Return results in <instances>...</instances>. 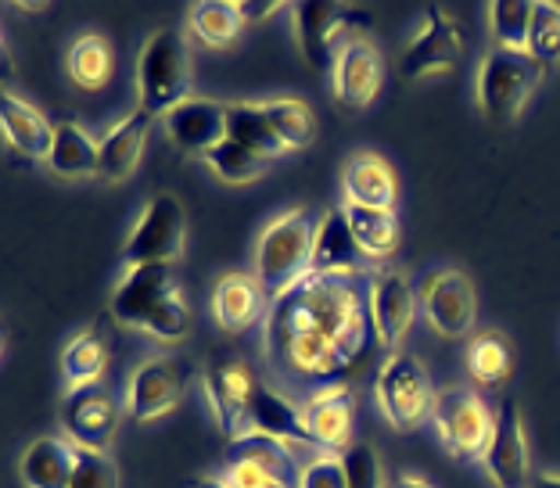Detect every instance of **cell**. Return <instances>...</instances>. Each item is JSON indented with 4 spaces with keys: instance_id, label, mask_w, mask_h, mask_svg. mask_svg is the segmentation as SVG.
Returning <instances> with one entry per match:
<instances>
[{
    "instance_id": "1",
    "label": "cell",
    "mask_w": 560,
    "mask_h": 488,
    "mask_svg": "<svg viewBox=\"0 0 560 488\" xmlns=\"http://www.w3.org/2000/svg\"><path fill=\"white\" fill-rule=\"evenodd\" d=\"M371 299L360 277L305 274L266 305L262 349L270 367L295 381L335 384L371 352Z\"/></svg>"
},
{
    "instance_id": "2",
    "label": "cell",
    "mask_w": 560,
    "mask_h": 488,
    "mask_svg": "<svg viewBox=\"0 0 560 488\" xmlns=\"http://www.w3.org/2000/svg\"><path fill=\"white\" fill-rule=\"evenodd\" d=\"M137 97L151 115H170L190 97V50L180 30L162 25L137 55Z\"/></svg>"
},
{
    "instance_id": "3",
    "label": "cell",
    "mask_w": 560,
    "mask_h": 488,
    "mask_svg": "<svg viewBox=\"0 0 560 488\" xmlns=\"http://www.w3.org/2000/svg\"><path fill=\"white\" fill-rule=\"evenodd\" d=\"M316 223L310 209L280 212L277 220L266 223L256 241V277L266 291V299L284 294L295 280L310 274Z\"/></svg>"
},
{
    "instance_id": "4",
    "label": "cell",
    "mask_w": 560,
    "mask_h": 488,
    "mask_svg": "<svg viewBox=\"0 0 560 488\" xmlns=\"http://www.w3.org/2000/svg\"><path fill=\"white\" fill-rule=\"evenodd\" d=\"M374 399L381 417L396 431H417L435 414V384H431L428 367L413 352H388V359L377 370Z\"/></svg>"
},
{
    "instance_id": "5",
    "label": "cell",
    "mask_w": 560,
    "mask_h": 488,
    "mask_svg": "<svg viewBox=\"0 0 560 488\" xmlns=\"http://www.w3.org/2000/svg\"><path fill=\"white\" fill-rule=\"evenodd\" d=\"M542 69L528 50H503L492 47L478 66L475 97L478 108L489 115L492 123H511L528 105V97L536 94L542 83Z\"/></svg>"
},
{
    "instance_id": "6",
    "label": "cell",
    "mask_w": 560,
    "mask_h": 488,
    "mask_svg": "<svg viewBox=\"0 0 560 488\" xmlns=\"http://www.w3.org/2000/svg\"><path fill=\"white\" fill-rule=\"evenodd\" d=\"M431 428H435L445 453L464 460V464H478V460H486L489 445H492L495 414L475 388L453 384V388L439 392L435 414H431Z\"/></svg>"
},
{
    "instance_id": "7",
    "label": "cell",
    "mask_w": 560,
    "mask_h": 488,
    "mask_svg": "<svg viewBox=\"0 0 560 488\" xmlns=\"http://www.w3.org/2000/svg\"><path fill=\"white\" fill-rule=\"evenodd\" d=\"M288 11L305 66L316 72L335 69L338 50L352 40V33L371 25L366 11L352 4H327V0H305V4H291Z\"/></svg>"
},
{
    "instance_id": "8",
    "label": "cell",
    "mask_w": 560,
    "mask_h": 488,
    "mask_svg": "<svg viewBox=\"0 0 560 488\" xmlns=\"http://www.w3.org/2000/svg\"><path fill=\"white\" fill-rule=\"evenodd\" d=\"M187 248V212L176 195H155L137 216L122 244V263L130 266H173Z\"/></svg>"
},
{
    "instance_id": "9",
    "label": "cell",
    "mask_w": 560,
    "mask_h": 488,
    "mask_svg": "<svg viewBox=\"0 0 560 488\" xmlns=\"http://www.w3.org/2000/svg\"><path fill=\"white\" fill-rule=\"evenodd\" d=\"M256 388H259V381L241 356L220 352L206 363L201 392H206L215 428H220L226 439H237V434H245L252 428L248 414H252V395H256Z\"/></svg>"
},
{
    "instance_id": "10",
    "label": "cell",
    "mask_w": 560,
    "mask_h": 488,
    "mask_svg": "<svg viewBox=\"0 0 560 488\" xmlns=\"http://www.w3.org/2000/svg\"><path fill=\"white\" fill-rule=\"evenodd\" d=\"M190 363L176 352H159L148 356L144 363H137V370L126 381V409L133 420H159L165 414H173L180 399L187 395L190 384Z\"/></svg>"
},
{
    "instance_id": "11",
    "label": "cell",
    "mask_w": 560,
    "mask_h": 488,
    "mask_svg": "<svg viewBox=\"0 0 560 488\" xmlns=\"http://www.w3.org/2000/svg\"><path fill=\"white\" fill-rule=\"evenodd\" d=\"M420 313L428 327L450 341L467 338L478 324V291L475 280L460 269H435L420 280Z\"/></svg>"
},
{
    "instance_id": "12",
    "label": "cell",
    "mask_w": 560,
    "mask_h": 488,
    "mask_svg": "<svg viewBox=\"0 0 560 488\" xmlns=\"http://www.w3.org/2000/svg\"><path fill=\"white\" fill-rule=\"evenodd\" d=\"M173 294H180L173 266H130L112 291V316L122 327L148 334Z\"/></svg>"
},
{
    "instance_id": "13",
    "label": "cell",
    "mask_w": 560,
    "mask_h": 488,
    "mask_svg": "<svg viewBox=\"0 0 560 488\" xmlns=\"http://www.w3.org/2000/svg\"><path fill=\"white\" fill-rule=\"evenodd\" d=\"M366 299H371V324L377 345L388 352H399L420 305L413 280L402 269H377V274L366 277Z\"/></svg>"
},
{
    "instance_id": "14",
    "label": "cell",
    "mask_w": 560,
    "mask_h": 488,
    "mask_svg": "<svg viewBox=\"0 0 560 488\" xmlns=\"http://www.w3.org/2000/svg\"><path fill=\"white\" fill-rule=\"evenodd\" d=\"M464 58V33L442 8H428L420 15L410 44L402 50V75L406 80H428V75L450 72Z\"/></svg>"
},
{
    "instance_id": "15",
    "label": "cell",
    "mask_w": 560,
    "mask_h": 488,
    "mask_svg": "<svg viewBox=\"0 0 560 488\" xmlns=\"http://www.w3.org/2000/svg\"><path fill=\"white\" fill-rule=\"evenodd\" d=\"M61 431L80 449L108 453L119 431V403L101 381L86 384V388H69L66 403H61Z\"/></svg>"
},
{
    "instance_id": "16",
    "label": "cell",
    "mask_w": 560,
    "mask_h": 488,
    "mask_svg": "<svg viewBox=\"0 0 560 488\" xmlns=\"http://www.w3.org/2000/svg\"><path fill=\"white\" fill-rule=\"evenodd\" d=\"M330 80H335V101L346 108H366L374 105V97L385 86V58H381V47L366 36H352V40L338 50L335 69H330Z\"/></svg>"
},
{
    "instance_id": "17",
    "label": "cell",
    "mask_w": 560,
    "mask_h": 488,
    "mask_svg": "<svg viewBox=\"0 0 560 488\" xmlns=\"http://www.w3.org/2000/svg\"><path fill=\"white\" fill-rule=\"evenodd\" d=\"M486 467L495 488H528L532 485V449L525 439L517 399H503L495 409V434L486 453Z\"/></svg>"
},
{
    "instance_id": "18",
    "label": "cell",
    "mask_w": 560,
    "mask_h": 488,
    "mask_svg": "<svg viewBox=\"0 0 560 488\" xmlns=\"http://www.w3.org/2000/svg\"><path fill=\"white\" fill-rule=\"evenodd\" d=\"M165 137L187 155L206 159L212 148H220L226 140V105L212 97H195L190 94L184 105H176L162 119Z\"/></svg>"
},
{
    "instance_id": "19",
    "label": "cell",
    "mask_w": 560,
    "mask_h": 488,
    "mask_svg": "<svg viewBox=\"0 0 560 488\" xmlns=\"http://www.w3.org/2000/svg\"><path fill=\"white\" fill-rule=\"evenodd\" d=\"M302 417L310 423V434L320 453H346L352 445V420H355V395L346 384H324L310 392L302 403Z\"/></svg>"
},
{
    "instance_id": "20",
    "label": "cell",
    "mask_w": 560,
    "mask_h": 488,
    "mask_svg": "<svg viewBox=\"0 0 560 488\" xmlns=\"http://www.w3.org/2000/svg\"><path fill=\"white\" fill-rule=\"evenodd\" d=\"M366 269V255L352 237V226L346 220V209H327L316 223L310 274L320 277H360Z\"/></svg>"
},
{
    "instance_id": "21",
    "label": "cell",
    "mask_w": 560,
    "mask_h": 488,
    "mask_svg": "<svg viewBox=\"0 0 560 488\" xmlns=\"http://www.w3.org/2000/svg\"><path fill=\"white\" fill-rule=\"evenodd\" d=\"M148 133H151V112H144V108H133L126 119L108 126V133L97 140L101 144L97 176L105 179V184H122V179H130L137 173L140 159H144Z\"/></svg>"
},
{
    "instance_id": "22",
    "label": "cell",
    "mask_w": 560,
    "mask_h": 488,
    "mask_svg": "<svg viewBox=\"0 0 560 488\" xmlns=\"http://www.w3.org/2000/svg\"><path fill=\"white\" fill-rule=\"evenodd\" d=\"M212 316L231 334L256 327L266 316V291L256 274H223L212 288Z\"/></svg>"
},
{
    "instance_id": "23",
    "label": "cell",
    "mask_w": 560,
    "mask_h": 488,
    "mask_svg": "<svg viewBox=\"0 0 560 488\" xmlns=\"http://www.w3.org/2000/svg\"><path fill=\"white\" fill-rule=\"evenodd\" d=\"M75 464H80V445L66 434H44L25 445L19 474L25 488H69Z\"/></svg>"
},
{
    "instance_id": "24",
    "label": "cell",
    "mask_w": 560,
    "mask_h": 488,
    "mask_svg": "<svg viewBox=\"0 0 560 488\" xmlns=\"http://www.w3.org/2000/svg\"><path fill=\"white\" fill-rule=\"evenodd\" d=\"M341 190H346V205H366V209H396L399 184L396 170L374 155V151H360L341 170Z\"/></svg>"
},
{
    "instance_id": "25",
    "label": "cell",
    "mask_w": 560,
    "mask_h": 488,
    "mask_svg": "<svg viewBox=\"0 0 560 488\" xmlns=\"http://www.w3.org/2000/svg\"><path fill=\"white\" fill-rule=\"evenodd\" d=\"M248 431H266L273 439L288 442V445H310L316 449L313 434H310V423L302 417V406H295L288 399L284 392H277L273 384H262L256 395H252V414H248Z\"/></svg>"
},
{
    "instance_id": "26",
    "label": "cell",
    "mask_w": 560,
    "mask_h": 488,
    "mask_svg": "<svg viewBox=\"0 0 560 488\" xmlns=\"http://www.w3.org/2000/svg\"><path fill=\"white\" fill-rule=\"evenodd\" d=\"M0 123H4L8 144L22 151L25 159H44L55 148V126L47 123V115L30 105L25 97H19L15 90H4L0 97Z\"/></svg>"
},
{
    "instance_id": "27",
    "label": "cell",
    "mask_w": 560,
    "mask_h": 488,
    "mask_svg": "<svg viewBox=\"0 0 560 488\" xmlns=\"http://www.w3.org/2000/svg\"><path fill=\"white\" fill-rule=\"evenodd\" d=\"M187 30L206 47L223 50L241 40V33L248 30V22H245L241 4H231V0H201V4L187 11Z\"/></svg>"
},
{
    "instance_id": "28",
    "label": "cell",
    "mask_w": 560,
    "mask_h": 488,
    "mask_svg": "<svg viewBox=\"0 0 560 488\" xmlns=\"http://www.w3.org/2000/svg\"><path fill=\"white\" fill-rule=\"evenodd\" d=\"M352 226L355 244L366 259H392L399 252V216L396 209H366V205H341Z\"/></svg>"
},
{
    "instance_id": "29",
    "label": "cell",
    "mask_w": 560,
    "mask_h": 488,
    "mask_svg": "<svg viewBox=\"0 0 560 488\" xmlns=\"http://www.w3.org/2000/svg\"><path fill=\"white\" fill-rule=\"evenodd\" d=\"M97 162H101V144L83 130L80 123L72 119H61L55 126V148H50L47 165L55 170L58 176H94L97 173Z\"/></svg>"
},
{
    "instance_id": "30",
    "label": "cell",
    "mask_w": 560,
    "mask_h": 488,
    "mask_svg": "<svg viewBox=\"0 0 560 488\" xmlns=\"http://www.w3.org/2000/svg\"><path fill=\"white\" fill-rule=\"evenodd\" d=\"M226 137L252 151H259L266 159H277L288 151L284 140L277 137L262 101H234V105H226Z\"/></svg>"
},
{
    "instance_id": "31",
    "label": "cell",
    "mask_w": 560,
    "mask_h": 488,
    "mask_svg": "<svg viewBox=\"0 0 560 488\" xmlns=\"http://www.w3.org/2000/svg\"><path fill=\"white\" fill-rule=\"evenodd\" d=\"M467 374L486 388H500L514 370V349L500 330H478L470 334L467 352H464Z\"/></svg>"
},
{
    "instance_id": "32",
    "label": "cell",
    "mask_w": 560,
    "mask_h": 488,
    "mask_svg": "<svg viewBox=\"0 0 560 488\" xmlns=\"http://www.w3.org/2000/svg\"><path fill=\"white\" fill-rule=\"evenodd\" d=\"M66 69H69V80L80 86V90H101V86H108L112 69H116V55H112V44L101 33H83L80 40H72V47H69Z\"/></svg>"
},
{
    "instance_id": "33",
    "label": "cell",
    "mask_w": 560,
    "mask_h": 488,
    "mask_svg": "<svg viewBox=\"0 0 560 488\" xmlns=\"http://www.w3.org/2000/svg\"><path fill=\"white\" fill-rule=\"evenodd\" d=\"M108 367V341L97 327L80 330L69 345L61 349V374H66L69 388H86V384H97L101 374Z\"/></svg>"
},
{
    "instance_id": "34",
    "label": "cell",
    "mask_w": 560,
    "mask_h": 488,
    "mask_svg": "<svg viewBox=\"0 0 560 488\" xmlns=\"http://www.w3.org/2000/svg\"><path fill=\"white\" fill-rule=\"evenodd\" d=\"M288 464H291L288 442L273 439V434H266V431H245L226 442V467H259V470L280 474Z\"/></svg>"
},
{
    "instance_id": "35",
    "label": "cell",
    "mask_w": 560,
    "mask_h": 488,
    "mask_svg": "<svg viewBox=\"0 0 560 488\" xmlns=\"http://www.w3.org/2000/svg\"><path fill=\"white\" fill-rule=\"evenodd\" d=\"M262 108H266V115H270L273 130L280 140H284L288 151H299L305 144H313L316 115L302 97H273V101H262Z\"/></svg>"
},
{
    "instance_id": "36",
    "label": "cell",
    "mask_w": 560,
    "mask_h": 488,
    "mask_svg": "<svg viewBox=\"0 0 560 488\" xmlns=\"http://www.w3.org/2000/svg\"><path fill=\"white\" fill-rule=\"evenodd\" d=\"M486 19H489L495 47L528 50V33H532V19H536V4H528V0H495V4H489Z\"/></svg>"
},
{
    "instance_id": "37",
    "label": "cell",
    "mask_w": 560,
    "mask_h": 488,
    "mask_svg": "<svg viewBox=\"0 0 560 488\" xmlns=\"http://www.w3.org/2000/svg\"><path fill=\"white\" fill-rule=\"evenodd\" d=\"M201 162H206L223 184H252V179H259L266 173V165H270L266 155H259V151H252L245 144H237V140H231V137H226L220 148H212Z\"/></svg>"
},
{
    "instance_id": "38",
    "label": "cell",
    "mask_w": 560,
    "mask_h": 488,
    "mask_svg": "<svg viewBox=\"0 0 560 488\" xmlns=\"http://www.w3.org/2000/svg\"><path fill=\"white\" fill-rule=\"evenodd\" d=\"M528 55L536 58L542 72H553L560 66V4H550V0L536 4V19H532L528 33Z\"/></svg>"
},
{
    "instance_id": "39",
    "label": "cell",
    "mask_w": 560,
    "mask_h": 488,
    "mask_svg": "<svg viewBox=\"0 0 560 488\" xmlns=\"http://www.w3.org/2000/svg\"><path fill=\"white\" fill-rule=\"evenodd\" d=\"M346 478H349V488H388L385 481V467H381V456L371 442H352L346 453Z\"/></svg>"
},
{
    "instance_id": "40",
    "label": "cell",
    "mask_w": 560,
    "mask_h": 488,
    "mask_svg": "<svg viewBox=\"0 0 560 488\" xmlns=\"http://www.w3.org/2000/svg\"><path fill=\"white\" fill-rule=\"evenodd\" d=\"M69 488H119V467L108 453H91L80 449V464H75Z\"/></svg>"
},
{
    "instance_id": "41",
    "label": "cell",
    "mask_w": 560,
    "mask_h": 488,
    "mask_svg": "<svg viewBox=\"0 0 560 488\" xmlns=\"http://www.w3.org/2000/svg\"><path fill=\"white\" fill-rule=\"evenodd\" d=\"M299 488H349L341 453H316L299 474Z\"/></svg>"
},
{
    "instance_id": "42",
    "label": "cell",
    "mask_w": 560,
    "mask_h": 488,
    "mask_svg": "<svg viewBox=\"0 0 560 488\" xmlns=\"http://www.w3.org/2000/svg\"><path fill=\"white\" fill-rule=\"evenodd\" d=\"M223 481L226 488H291L280 474L259 470V467H226Z\"/></svg>"
},
{
    "instance_id": "43",
    "label": "cell",
    "mask_w": 560,
    "mask_h": 488,
    "mask_svg": "<svg viewBox=\"0 0 560 488\" xmlns=\"http://www.w3.org/2000/svg\"><path fill=\"white\" fill-rule=\"evenodd\" d=\"M388 488H439V485H431L428 478H420V474H396V478L388 481Z\"/></svg>"
},
{
    "instance_id": "44",
    "label": "cell",
    "mask_w": 560,
    "mask_h": 488,
    "mask_svg": "<svg viewBox=\"0 0 560 488\" xmlns=\"http://www.w3.org/2000/svg\"><path fill=\"white\" fill-rule=\"evenodd\" d=\"M241 11H245V22H252V19H270L280 8L277 4H241Z\"/></svg>"
},
{
    "instance_id": "45",
    "label": "cell",
    "mask_w": 560,
    "mask_h": 488,
    "mask_svg": "<svg viewBox=\"0 0 560 488\" xmlns=\"http://www.w3.org/2000/svg\"><path fill=\"white\" fill-rule=\"evenodd\" d=\"M528 488H560V474L557 470H542V474H536V478H532Z\"/></svg>"
},
{
    "instance_id": "46",
    "label": "cell",
    "mask_w": 560,
    "mask_h": 488,
    "mask_svg": "<svg viewBox=\"0 0 560 488\" xmlns=\"http://www.w3.org/2000/svg\"><path fill=\"white\" fill-rule=\"evenodd\" d=\"M190 488H226V481L223 478H198Z\"/></svg>"
}]
</instances>
